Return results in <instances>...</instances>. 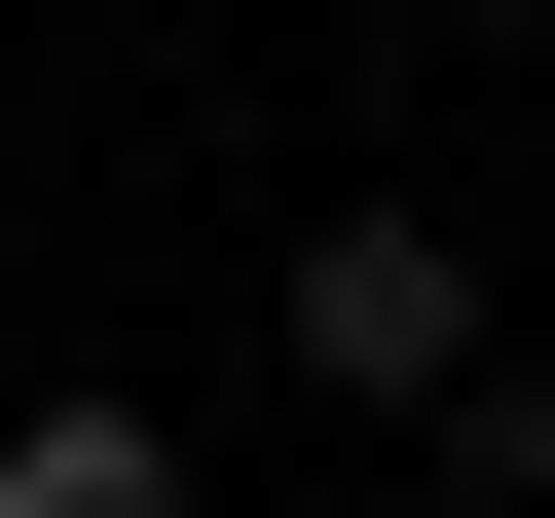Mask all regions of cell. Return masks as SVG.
Instances as JSON below:
<instances>
[{
	"mask_svg": "<svg viewBox=\"0 0 555 518\" xmlns=\"http://www.w3.org/2000/svg\"><path fill=\"white\" fill-rule=\"evenodd\" d=\"M444 371H481V222H444V185H334V222H297V407L408 444Z\"/></svg>",
	"mask_w": 555,
	"mask_h": 518,
	"instance_id": "6da1fadb",
	"label": "cell"
},
{
	"mask_svg": "<svg viewBox=\"0 0 555 518\" xmlns=\"http://www.w3.org/2000/svg\"><path fill=\"white\" fill-rule=\"evenodd\" d=\"M0 518H185V407H112V371H38V407H0Z\"/></svg>",
	"mask_w": 555,
	"mask_h": 518,
	"instance_id": "7a4b0ae2",
	"label": "cell"
},
{
	"mask_svg": "<svg viewBox=\"0 0 555 518\" xmlns=\"http://www.w3.org/2000/svg\"><path fill=\"white\" fill-rule=\"evenodd\" d=\"M408 444H444V518H555V371H518V334H481V371H444Z\"/></svg>",
	"mask_w": 555,
	"mask_h": 518,
	"instance_id": "3957f363",
	"label": "cell"
},
{
	"mask_svg": "<svg viewBox=\"0 0 555 518\" xmlns=\"http://www.w3.org/2000/svg\"><path fill=\"white\" fill-rule=\"evenodd\" d=\"M408 38H555V0H408Z\"/></svg>",
	"mask_w": 555,
	"mask_h": 518,
	"instance_id": "277c9868",
	"label": "cell"
}]
</instances>
